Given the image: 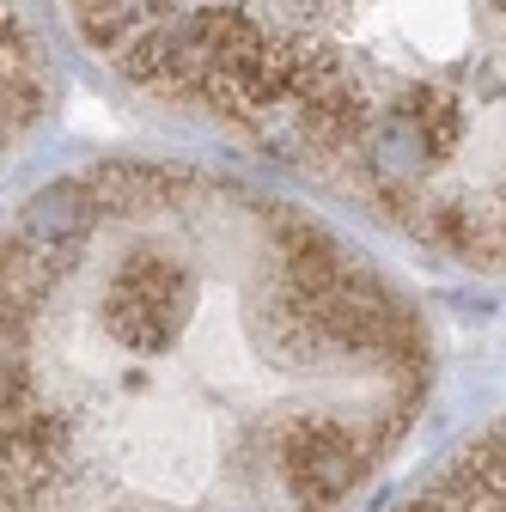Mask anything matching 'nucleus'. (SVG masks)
I'll return each mask as SVG.
<instances>
[{
    "instance_id": "nucleus-1",
    "label": "nucleus",
    "mask_w": 506,
    "mask_h": 512,
    "mask_svg": "<svg viewBox=\"0 0 506 512\" xmlns=\"http://www.w3.org/2000/svg\"><path fill=\"white\" fill-rule=\"evenodd\" d=\"M421 311L305 208L104 159L7 232V512H342L427 397Z\"/></svg>"
},
{
    "instance_id": "nucleus-2",
    "label": "nucleus",
    "mask_w": 506,
    "mask_h": 512,
    "mask_svg": "<svg viewBox=\"0 0 506 512\" xmlns=\"http://www.w3.org/2000/svg\"><path fill=\"white\" fill-rule=\"evenodd\" d=\"M129 92L506 275V0H55Z\"/></svg>"
},
{
    "instance_id": "nucleus-3",
    "label": "nucleus",
    "mask_w": 506,
    "mask_h": 512,
    "mask_svg": "<svg viewBox=\"0 0 506 512\" xmlns=\"http://www.w3.org/2000/svg\"><path fill=\"white\" fill-rule=\"evenodd\" d=\"M397 512H506V421L446 458Z\"/></svg>"
}]
</instances>
